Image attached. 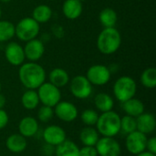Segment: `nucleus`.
<instances>
[{
  "label": "nucleus",
  "instance_id": "obj_4",
  "mask_svg": "<svg viewBox=\"0 0 156 156\" xmlns=\"http://www.w3.org/2000/svg\"><path fill=\"white\" fill-rule=\"evenodd\" d=\"M137 84L135 80L129 76H122L119 78L113 85V93L115 98L121 101L124 102L136 94Z\"/></svg>",
  "mask_w": 156,
  "mask_h": 156
},
{
  "label": "nucleus",
  "instance_id": "obj_22",
  "mask_svg": "<svg viewBox=\"0 0 156 156\" xmlns=\"http://www.w3.org/2000/svg\"><path fill=\"white\" fill-rule=\"evenodd\" d=\"M56 156H80V148L69 140H65L62 144L56 146Z\"/></svg>",
  "mask_w": 156,
  "mask_h": 156
},
{
  "label": "nucleus",
  "instance_id": "obj_20",
  "mask_svg": "<svg viewBox=\"0 0 156 156\" xmlns=\"http://www.w3.org/2000/svg\"><path fill=\"white\" fill-rule=\"evenodd\" d=\"M48 79L49 82L58 88L65 87L69 82V73L61 68H56L52 69L49 72Z\"/></svg>",
  "mask_w": 156,
  "mask_h": 156
},
{
  "label": "nucleus",
  "instance_id": "obj_34",
  "mask_svg": "<svg viewBox=\"0 0 156 156\" xmlns=\"http://www.w3.org/2000/svg\"><path fill=\"white\" fill-rule=\"evenodd\" d=\"M146 149L148 152L156 154V138L155 137H151L147 140L146 144Z\"/></svg>",
  "mask_w": 156,
  "mask_h": 156
},
{
  "label": "nucleus",
  "instance_id": "obj_21",
  "mask_svg": "<svg viewBox=\"0 0 156 156\" xmlns=\"http://www.w3.org/2000/svg\"><path fill=\"white\" fill-rule=\"evenodd\" d=\"M99 139V133L92 126H87L80 131V140L84 146H95Z\"/></svg>",
  "mask_w": 156,
  "mask_h": 156
},
{
  "label": "nucleus",
  "instance_id": "obj_36",
  "mask_svg": "<svg viewBox=\"0 0 156 156\" xmlns=\"http://www.w3.org/2000/svg\"><path fill=\"white\" fill-rule=\"evenodd\" d=\"M136 156H156V154H152V153H150V152H146V151H144V152H143V153H141V154H137Z\"/></svg>",
  "mask_w": 156,
  "mask_h": 156
},
{
  "label": "nucleus",
  "instance_id": "obj_16",
  "mask_svg": "<svg viewBox=\"0 0 156 156\" xmlns=\"http://www.w3.org/2000/svg\"><path fill=\"white\" fill-rule=\"evenodd\" d=\"M62 11L68 19H77L83 11L82 2L80 0H66L63 4Z\"/></svg>",
  "mask_w": 156,
  "mask_h": 156
},
{
  "label": "nucleus",
  "instance_id": "obj_37",
  "mask_svg": "<svg viewBox=\"0 0 156 156\" xmlns=\"http://www.w3.org/2000/svg\"><path fill=\"white\" fill-rule=\"evenodd\" d=\"M1 2H3V3H8V2H10L11 0H0Z\"/></svg>",
  "mask_w": 156,
  "mask_h": 156
},
{
  "label": "nucleus",
  "instance_id": "obj_32",
  "mask_svg": "<svg viewBox=\"0 0 156 156\" xmlns=\"http://www.w3.org/2000/svg\"><path fill=\"white\" fill-rule=\"evenodd\" d=\"M80 156H98L95 146H83L80 149Z\"/></svg>",
  "mask_w": 156,
  "mask_h": 156
},
{
  "label": "nucleus",
  "instance_id": "obj_25",
  "mask_svg": "<svg viewBox=\"0 0 156 156\" xmlns=\"http://www.w3.org/2000/svg\"><path fill=\"white\" fill-rule=\"evenodd\" d=\"M52 16V10L47 5H39L36 6L32 13V18L35 19L38 24H44Z\"/></svg>",
  "mask_w": 156,
  "mask_h": 156
},
{
  "label": "nucleus",
  "instance_id": "obj_18",
  "mask_svg": "<svg viewBox=\"0 0 156 156\" xmlns=\"http://www.w3.org/2000/svg\"><path fill=\"white\" fill-rule=\"evenodd\" d=\"M5 146L8 151L14 154H19L27 148V140L20 133H14L7 137Z\"/></svg>",
  "mask_w": 156,
  "mask_h": 156
},
{
  "label": "nucleus",
  "instance_id": "obj_27",
  "mask_svg": "<svg viewBox=\"0 0 156 156\" xmlns=\"http://www.w3.org/2000/svg\"><path fill=\"white\" fill-rule=\"evenodd\" d=\"M15 36V25L7 20L0 19V42H5Z\"/></svg>",
  "mask_w": 156,
  "mask_h": 156
},
{
  "label": "nucleus",
  "instance_id": "obj_10",
  "mask_svg": "<svg viewBox=\"0 0 156 156\" xmlns=\"http://www.w3.org/2000/svg\"><path fill=\"white\" fill-rule=\"evenodd\" d=\"M147 136L139 131H134L127 135L125 145L129 153L137 155L146 150Z\"/></svg>",
  "mask_w": 156,
  "mask_h": 156
},
{
  "label": "nucleus",
  "instance_id": "obj_24",
  "mask_svg": "<svg viewBox=\"0 0 156 156\" xmlns=\"http://www.w3.org/2000/svg\"><path fill=\"white\" fill-rule=\"evenodd\" d=\"M101 24L104 27V28L108 27H115V25L118 20L117 13L110 7H106L102 9L99 16Z\"/></svg>",
  "mask_w": 156,
  "mask_h": 156
},
{
  "label": "nucleus",
  "instance_id": "obj_35",
  "mask_svg": "<svg viewBox=\"0 0 156 156\" xmlns=\"http://www.w3.org/2000/svg\"><path fill=\"white\" fill-rule=\"evenodd\" d=\"M5 102H6V100H5V97L0 93V109H4L5 105Z\"/></svg>",
  "mask_w": 156,
  "mask_h": 156
},
{
  "label": "nucleus",
  "instance_id": "obj_31",
  "mask_svg": "<svg viewBox=\"0 0 156 156\" xmlns=\"http://www.w3.org/2000/svg\"><path fill=\"white\" fill-rule=\"evenodd\" d=\"M53 116H54V111L52 107L43 105L37 111V119L42 122H49L53 118Z\"/></svg>",
  "mask_w": 156,
  "mask_h": 156
},
{
  "label": "nucleus",
  "instance_id": "obj_5",
  "mask_svg": "<svg viewBox=\"0 0 156 156\" xmlns=\"http://www.w3.org/2000/svg\"><path fill=\"white\" fill-rule=\"evenodd\" d=\"M39 24L32 17H24L15 26V36L22 41L37 38L39 34Z\"/></svg>",
  "mask_w": 156,
  "mask_h": 156
},
{
  "label": "nucleus",
  "instance_id": "obj_13",
  "mask_svg": "<svg viewBox=\"0 0 156 156\" xmlns=\"http://www.w3.org/2000/svg\"><path fill=\"white\" fill-rule=\"evenodd\" d=\"M23 48L26 58L31 62H37L39 60L45 52V46L43 42L37 38L27 41L25 48Z\"/></svg>",
  "mask_w": 156,
  "mask_h": 156
},
{
  "label": "nucleus",
  "instance_id": "obj_8",
  "mask_svg": "<svg viewBox=\"0 0 156 156\" xmlns=\"http://www.w3.org/2000/svg\"><path fill=\"white\" fill-rule=\"evenodd\" d=\"M70 91L77 99H87L92 92V85L86 76L78 75L70 80Z\"/></svg>",
  "mask_w": 156,
  "mask_h": 156
},
{
  "label": "nucleus",
  "instance_id": "obj_12",
  "mask_svg": "<svg viewBox=\"0 0 156 156\" xmlns=\"http://www.w3.org/2000/svg\"><path fill=\"white\" fill-rule=\"evenodd\" d=\"M5 56L8 63L13 66H21L26 59L23 47L16 42H10L5 48Z\"/></svg>",
  "mask_w": 156,
  "mask_h": 156
},
{
  "label": "nucleus",
  "instance_id": "obj_39",
  "mask_svg": "<svg viewBox=\"0 0 156 156\" xmlns=\"http://www.w3.org/2000/svg\"><path fill=\"white\" fill-rule=\"evenodd\" d=\"M0 91H1V82H0Z\"/></svg>",
  "mask_w": 156,
  "mask_h": 156
},
{
  "label": "nucleus",
  "instance_id": "obj_3",
  "mask_svg": "<svg viewBox=\"0 0 156 156\" xmlns=\"http://www.w3.org/2000/svg\"><path fill=\"white\" fill-rule=\"evenodd\" d=\"M96 127L102 137H114L121 131V117L113 111L102 112L99 115Z\"/></svg>",
  "mask_w": 156,
  "mask_h": 156
},
{
  "label": "nucleus",
  "instance_id": "obj_33",
  "mask_svg": "<svg viewBox=\"0 0 156 156\" xmlns=\"http://www.w3.org/2000/svg\"><path fill=\"white\" fill-rule=\"evenodd\" d=\"M8 115L4 109H0V130L4 129L8 123Z\"/></svg>",
  "mask_w": 156,
  "mask_h": 156
},
{
  "label": "nucleus",
  "instance_id": "obj_9",
  "mask_svg": "<svg viewBox=\"0 0 156 156\" xmlns=\"http://www.w3.org/2000/svg\"><path fill=\"white\" fill-rule=\"evenodd\" d=\"M95 148L100 156H120L122 154L121 145L113 137L100 138Z\"/></svg>",
  "mask_w": 156,
  "mask_h": 156
},
{
  "label": "nucleus",
  "instance_id": "obj_40",
  "mask_svg": "<svg viewBox=\"0 0 156 156\" xmlns=\"http://www.w3.org/2000/svg\"><path fill=\"white\" fill-rule=\"evenodd\" d=\"M49 1H54V0H49Z\"/></svg>",
  "mask_w": 156,
  "mask_h": 156
},
{
  "label": "nucleus",
  "instance_id": "obj_11",
  "mask_svg": "<svg viewBox=\"0 0 156 156\" xmlns=\"http://www.w3.org/2000/svg\"><path fill=\"white\" fill-rule=\"evenodd\" d=\"M54 113L56 116L65 122H71L78 117V109L77 107L69 102V101H59L56 106L54 110Z\"/></svg>",
  "mask_w": 156,
  "mask_h": 156
},
{
  "label": "nucleus",
  "instance_id": "obj_15",
  "mask_svg": "<svg viewBox=\"0 0 156 156\" xmlns=\"http://www.w3.org/2000/svg\"><path fill=\"white\" fill-rule=\"evenodd\" d=\"M137 131L147 135L154 132L156 128V121L154 116L151 113H142L136 118Z\"/></svg>",
  "mask_w": 156,
  "mask_h": 156
},
{
  "label": "nucleus",
  "instance_id": "obj_14",
  "mask_svg": "<svg viewBox=\"0 0 156 156\" xmlns=\"http://www.w3.org/2000/svg\"><path fill=\"white\" fill-rule=\"evenodd\" d=\"M43 138L47 144L58 146L66 140V133L58 125H49L44 130Z\"/></svg>",
  "mask_w": 156,
  "mask_h": 156
},
{
  "label": "nucleus",
  "instance_id": "obj_7",
  "mask_svg": "<svg viewBox=\"0 0 156 156\" xmlns=\"http://www.w3.org/2000/svg\"><path fill=\"white\" fill-rule=\"evenodd\" d=\"M111 69L101 64L91 66L90 68H89L86 74V78L91 83V85L96 86H103L107 84L111 80Z\"/></svg>",
  "mask_w": 156,
  "mask_h": 156
},
{
  "label": "nucleus",
  "instance_id": "obj_28",
  "mask_svg": "<svg viewBox=\"0 0 156 156\" xmlns=\"http://www.w3.org/2000/svg\"><path fill=\"white\" fill-rule=\"evenodd\" d=\"M142 84L148 89H154L156 86V69L155 68L151 67L144 70L141 75Z\"/></svg>",
  "mask_w": 156,
  "mask_h": 156
},
{
  "label": "nucleus",
  "instance_id": "obj_29",
  "mask_svg": "<svg viewBox=\"0 0 156 156\" xmlns=\"http://www.w3.org/2000/svg\"><path fill=\"white\" fill-rule=\"evenodd\" d=\"M121 130L127 134L137 131L136 118L129 115H125L124 117L121 118Z\"/></svg>",
  "mask_w": 156,
  "mask_h": 156
},
{
  "label": "nucleus",
  "instance_id": "obj_23",
  "mask_svg": "<svg viewBox=\"0 0 156 156\" xmlns=\"http://www.w3.org/2000/svg\"><path fill=\"white\" fill-rule=\"evenodd\" d=\"M94 104H95V107L100 112H106L112 111L114 101L109 94L104 93V92H101L95 96Z\"/></svg>",
  "mask_w": 156,
  "mask_h": 156
},
{
  "label": "nucleus",
  "instance_id": "obj_1",
  "mask_svg": "<svg viewBox=\"0 0 156 156\" xmlns=\"http://www.w3.org/2000/svg\"><path fill=\"white\" fill-rule=\"evenodd\" d=\"M19 80L27 90H37L46 80V71L37 62H27L20 66Z\"/></svg>",
  "mask_w": 156,
  "mask_h": 156
},
{
  "label": "nucleus",
  "instance_id": "obj_6",
  "mask_svg": "<svg viewBox=\"0 0 156 156\" xmlns=\"http://www.w3.org/2000/svg\"><path fill=\"white\" fill-rule=\"evenodd\" d=\"M39 101L46 106L55 107L61 100V92L59 88L54 86L50 82H44L37 89Z\"/></svg>",
  "mask_w": 156,
  "mask_h": 156
},
{
  "label": "nucleus",
  "instance_id": "obj_19",
  "mask_svg": "<svg viewBox=\"0 0 156 156\" xmlns=\"http://www.w3.org/2000/svg\"><path fill=\"white\" fill-rule=\"evenodd\" d=\"M122 103L123 112L129 116L137 118L138 116H140L142 113L144 112V104L139 99H135L133 97Z\"/></svg>",
  "mask_w": 156,
  "mask_h": 156
},
{
  "label": "nucleus",
  "instance_id": "obj_2",
  "mask_svg": "<svg viewBox=\"0 0 156 156\" xmlns=\"http://www.w3.org/2000/svg\"><path fill=\"white\" fill-rule=\"evenodd\" d=\"M122 37L115 27L104 28L97 38V48L104 55L115 53L121 47Z\"/></svg>",
  "mask_w": 156,
  "mask_h": 156
},
{
  "label": "nucleus",
  "instance_id": "obj_26",
  "mask_svg": "<svg viewBox=\"0 0 156 156\" xmlns=\"http://www.w3.org/2000/svg\"><path fill=\"white\" fill-rule=\"evenodd\" d=\"M39 98L36 90H27L21 97V103L27 110H34L39 104Z\"/></svg>",
  "mask_w": 156,
  "mask_h": 156
},
{
  "label": "nucleus",
  "instance_id": "obj_38",
  "mask_svg": "<svg viewBox=\"0 0 156 156\" xmlns=\"http://www.w3.org/2000/svg\"><path fill=\"white\" fill-rule=\"evenodd\" d=\"M1 16H2V9H1V7H0V18H1Z\"/></svg>",
  "mask_w": 156,
  "mask_h": 156
},
{
  "label": "nucleus",
  "instance_id": "obj_17",
  "mask_svg": "<svg viewBox=\"0 0 156 156\" xmlns=\"http://www.w3.org/2000/svg\"><path fill=\"white\" fill-rule=\"evenodd\" d=\"M19 133L25 138L34 136L38 131V122L33 117H24L18 125Z\"/></svg>",
  "mask_w": 156,
  "mask_h": 156
},
{
  "label": "nucleus",
  "instance_id": "obj_30",
  "mask_svg": "<svg viewBox=\"0 0 156 156\" xmlns=\"http://www.w3.org/2000/svg\"><path fill=\"white\" fill-rule=\"evenodd\" d=\"M98 118H99L98 112L92 109H87V110L83 111L81 112V115H80L81 122L87 126L96 125Z\"/></svg>",
  "mask_w": 156,
  "mask_h": 156
}]
</instances>
